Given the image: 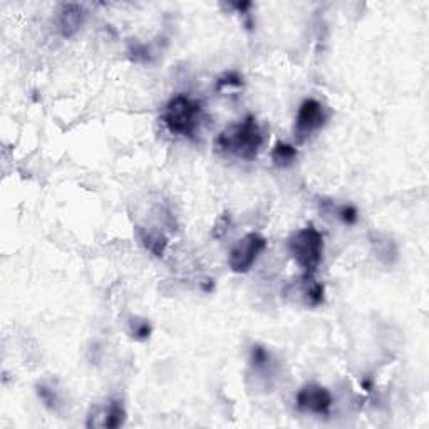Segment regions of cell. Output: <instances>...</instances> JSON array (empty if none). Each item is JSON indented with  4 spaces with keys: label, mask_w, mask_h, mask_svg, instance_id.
Wrapping results in <instances>:
<instances>
[{
    "label": "cell",
    "mask_w": 429,
    "mask_h": 429,
    "mask_svg": "<svg viewBox=\"0 0 429 429\" xmlns=\"http://www.w3.org/2000/svg\"><path fill=\"white\" fill-rule=\"evenodd\" d=\"M264 131H262L257 119L254 116H247L243 121L225 128L214 140V148L225 155L252 161L257 158L262 146H264Z\"/></svg>",
    "instance_id": "cell-1"
},
{
    "label": "cell",
    "mask_w": 429,
    "mask_h": 429,
    "mask_svg": "<svg viewBox=\"0 0 429 429\" xmlns=\"http://www.w3.org/2000/svg\"><path fill=\"white\" fill-rule=\"evenodd\" d=\"M161 119L171 135L193 138L202 121V106L187 94H176L166 103Z\"/></svg>",
    "instance_id": "cell-2"
},
{
    "label": "cell",
    "mask_w": 429,
    "mask_h": 429,
    "mask_svg": "<svg viewBox=\"0 0 429 429\" xmlns=\"http://www.w3.org/2000/svg\"><path fill=\"white\" fill-rule=\"evenodd\" d=\"M289 254L305 274H314L324 255V237L316 227L307 225L292 233L287 242Z\"/></svg>",
    "instance_id": "cell-3"
},
{
    "label": "cell",
    "mask_w": 429,
    "mask_h": 429,
    "mask_svg": "<svg viewBox=\"0 0 429 429\" xmlns=\"http://www.w3.org/2000/svg\"><path fill=\"white\" fill-rule=\"evenodd\" d=\"M267 249V238L260 233H247L240 238L228 255V267L235 274H247L255 265L262 252Z\"/></svg>",
    "instance_id": "cell-4"
},
{
    "label": "cell",
    "mask_w": 429,
    "mask_h": 429,
    "mask_svg": "<svg viewBox=\"0 0 429 429\" xmlns=\"http://www.w3.org/2000/svg\"><path fill=\"white\" fill-rule=\"evenodd\" d=\"M329 121V111L321 101L309 98L302 101L299 106L297 118H295V136L299 143H304L307 138H311L314 133L322 130Z\"/></svg>",
    "instance_id": "cell-5"
},
{
    "label": "cell",
    "mask_w": 429,
    "mask_h": 429,
    "mask_svg": "<svg viewBox=\"0 0 429 429\" xmlns=\"http://www.w3.org/2000/svg\"><path fill=\"white\" fill-rule=\"evenodd\" d=\"M295 403H297L300 411L317 414V416H327L331 413L334 399L327 388L317 383H307L299 389L297 396H295Z\"/></svg>",
    "instance_id": "cell-6"
},
{
    "label": "cell",
    "mask_w": 429,
    "mask_h": 429,
    "mask_svg": "<svg viewBox=\"0 0 429 429\" xmlns=\"http://www.w3.org/2000/svg\"><path fill=\"white\" fill-rule=\"evenodd\" d=\"M285 294L297 295L295 297L297 302L304 304L305 307H319L326 299V287H324V284L314 279V274H305L304 272L302 277L294 280V284L289 285Z\"/></svg>",
    "instance_id": "cell-7"
},
{
    "label": "cell",
    "mask_w": 429,
    "mask_h": 429,
    "mask_svg": "<svg viewBox=\"0 0 429 429\" xmlns=\"http://www.w3.org/2000/svg\"><path fill=\"white\" fill-rule=\"evenodd\" d=\"M86 17V11L79 4H63L57 12V31L59 34L69 39L74 37L79 32V29L83 27Z\"/></svg>",
    "instance_id": "cell-8"
},
{
    "label": "cell",
    "mask_w": 429,
    "mask_h": 429,
    "mask_svg": "<svg viewBox=\"0 0 429 429\" xmlns=\"http://www.w3.org/2000/svg\"><path fill=\"white\" fill-rule=\"evenodd\" d=\"M369 243L374 257L383 262V264L393 265L398 260V245H396V242L389 235L381 232H373L369 235Z\"/></svg>",
    "instance_id": "cell-9"
},
{
    "label": "cell",
    "mask_w": 429,
    "mask_h": 429,
    "mask_svg": "<svg viewBox=\"0 0 429 429\" xmlns=\"http://www.w3.org/2000/svg\"><path fill=\"white\" fill-rule=\"evenodd\" d=\"M125 423H126V409L123 408V404L119 401H114V399L108 401L106 408L103 409V421L99 426L116 429V428H121Z\"/></svg>",
    "instance_id": "cell-10"
},
{
    "label": "cell",
    "mask_w": 429,
    "mask_h": 429,
    "mask_svg": "<svg viewBox=\"0 0 429 429\" xmlns=\"http://www.w3.org/2000/svg\"><path fill=\"white\" fill-rule=\"evenodd\" d=\"M140 237L148 252H151L158 259L165 255L166 247H168V238L163 233L158 230H140Z\"/></svg>",
    "instance_id": "cell-11"
},
{
    "label": "cell",
    "mask_w": 429,
    "mask_h": 429,
    "mask_svg": "<svg viewBox=\"0 0 429 429\" xmlns=\"http://www.w3.org/2000/svg\"><path fill=\"white\" fill-rule=\"evenodd\" d=\"M270 156L277 168H289V166H292L295 160H297V148L294 145H289V143L279 141L274 150H272Z\"/></svg>",
    "instance_id": "cell-12"
},
{
    "label": "cell",
    "mask_w": 429,
    "mask_h": 429,
    "mask_svg": "<svg viewBox=\"0 0 429 429\" xmlns=\"http://www.w3.org/2000/svg\"><path fill=\"white\" fill-rule=\"evenodd\" d=\"M128 326H130V334L131 337L135 341H148L151 337L153 327L150 321H146V319L141 317H131L130 322H128Z\"/></svg>",
    "instance_id": "cell-13"
},
{
    "label": "cell",
    "mask_w": 429,
    "mask_h": 429,
    "mask_svg": "<svg viewBox=\"0 0 429 429\" xmlns=\"http://www.w3.org/2000/svg\"><path fill=\"white\" fill-rule=\"evenodd\" d=\"M37 396L41 398V401L44 403V406L51 411H56L57 406L61 404L59 394L56 393V389H52L51 386L46 384H37Z\"/></svg>",
    "instance_id": "cell-14"
},
{
    "label": "cell",
    "mask_w": 429,
    "mask_h": 429,
    "mask_svg": "<svg viewBox=\"0 0 429 429\" xmlns=\"http://www.w3.org/2000/svg\"><path fill=\"white\" fill-rule=\"evenodd\" d=\"M250 362L255 369H264L270 364V352L262 344H255L250 351Z\"/></svg>",
    "instance_id": "cell-15"
},
{
    "label": "cell",
    "mask_w": 429,
    "mask_h": 429,
    "mask_svg": "<svg viewBox=\"0 0 429 429\" xmlns=\"http://www.w3.org/2000/svg\"><path fill=\"white\" fill-rule=\"evenodd\" d=\"M242 86L243 78L237 71H228L217 79V91H222L223 88H242Z\"/></svg>",
    "instance_id": "cell-16"
},
{
    "label": "cell",
    "mask_w": 429,
    "mask_h": 429,
    "mask_svg": "<svg viewBox=\"0 0 429 429\" xmlns=\"http://www.w3.org/2000/svg\"><path fill=\"white\" fill-rule=\"evenodd\" d=\"M336 214L346 225H354L357 218H359V212H357V208L352 207V205H341V207H337Z\"/></svg>",
    "instance_id": "cell-17"
},
{
    "label": "cell",
    "mask_w": 429,
    "mask_h": 429,
    "mask_svg": "<svg viewBox=\"0 0 429 429\" xmlns=\"http://www.w3.org/2000/svg\"><path fill=\"white\" fill-rule=\"evenodd\" d=\"M233 7H235L238 12L247 14V11L252 7V4L250 2H238V4H233Z\"/></svg>",
    "instance_id": "cell-18"
}]
</instances>
